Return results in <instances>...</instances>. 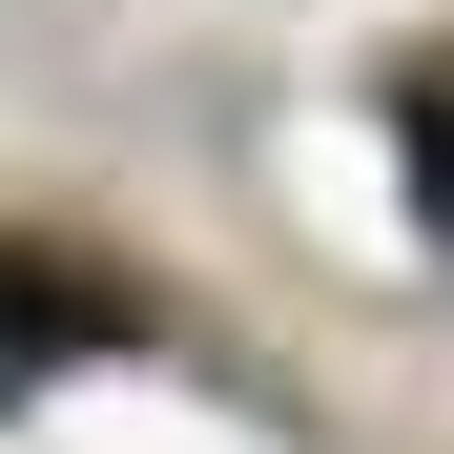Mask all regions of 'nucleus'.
<instances>
[{"instance_id": "nucleus-2", "label": "nucleus", "mask_w": 454, "mask_h": 454, "mask_svg": "<svg viewBox=\"0 0 454 454\" xmlns=\"http://www.w3.org/2000/svg\"><path fill=\"white\" fill-rule=\"evenodd\" d=\"M393 166H413V227H434V269H454V83H413V145H393Z\"/></svg>"}, {"instance_id": "nucleus-1", "label": "nucleus", "mask_w": 454, "mask_h": 454, "mask_svg": "<svg viewBox=\"0 0 454 454\" xmlns=\"http://www.w3.org/2000/svg\"><path fill=\"white\" fill-rule=\"evenodd\" d=\"M145 310H124V289L104 269H42V248H0V372H42V351H124Z\"/></svg>"}]
</instances>
